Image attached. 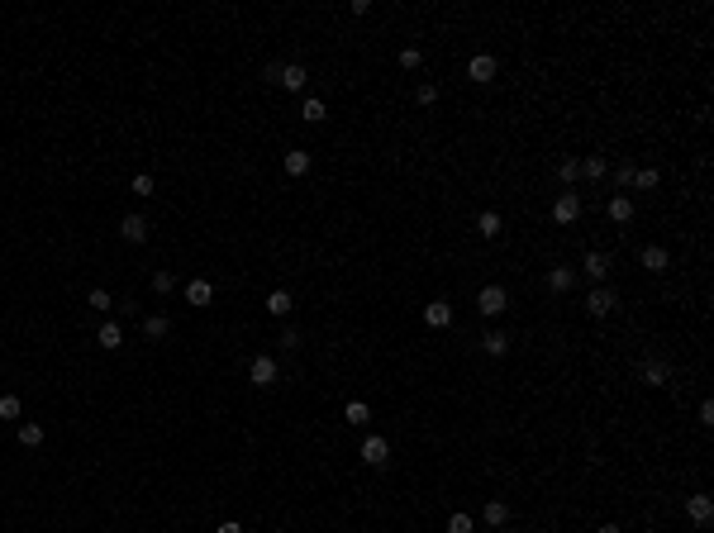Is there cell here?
I'll return each mask as SVG.
<instances>
[{"instance_id":"obj_1","label":"cell","mask_w":714,"mask_h":533,"mask_svg":"<svg viewBox=\"0 0 714 533\" xmlns=\"http://www.w3.org/2000/svg\"><path fill=\"white\" fill-rule=\"evenodd\" d=\"M476 310L486 319H500L505 310H510V296H505V286H481V296H476Z\"/></svg>"},{"instance_id":"obj_2","label":"cell","mask_w":714,"mask_h":533,"mask_svg":"<svg viewBox=\"0 0 714 533\" xmlns=\"http://www.w3.org/2000/svg\"><path fill=\"white\" fill-rule=\"evenodd\" d=\"M277 357H267V353H258L253 362H248V381L258 386V391H267V386H277Z\"/></svg>"},{"instance_id":"obj_3","label":"cell","mask_w":714,"mask_h":533,"mask_svg":"<svg viewBox=\"0 0 714 533\" xmlns=\"http://www.w3.org/2000/svg\"><path fill=\"white\" fill-rule=\"evenodd\" d=\"M615 305H619V296L610 291V286H595L591 300H586V315H591V319H610V315H615Z\"/></svg>"},{"instance_id":"obj_4","label":"cell","mask_w":714,"mask_h":533,"mask_svg":"<svg viewBox=\"0 0 714 533\" xmlns=\"http://www.w3.org/2000/svg\"><path fill=\"white\" fill-rule=\"evenodd\" d=\"M148 234H153L148 215H124L119 219V238H124V243H148Z\"/></svg>"},{"instance_id":"obj_5","label":"cell","mask_w":714,"mask_h":533,"mask_svg":"<svg viewBox=\"0 0 714 533\" xmlns=\"http://www.w3.org/2000/svg\"><path fill=\"white\" fill-rule=\"evenodd\" d=\"M553 219L557 224H576V219H581V196H576V191H562L557 205H553Z\"/></svg>"},{"instance_id":"obj_6","label":"cell","mask_w":714,"mask_h":533,"mask_svg":"<svg viewBox=\"0 0 714 533\" xmlns=\"http://www.w3.org/2000/svg\"><path fill=\"white\" fill-rule=\"evenodd\" d=\"M467 77H472L476 86H486V81H496V58H491V53H476V58L467 62Z\"/></svg>"},{"instance_id":"obj_7","label":"cell","mask_w":714,"mask_h":533,"mask_svg":"<svg viewBox=\"0 0 714 533\" xmlns=\"http://www.w3.org/2000/svg\"><path fill=\"white\" fill-rule=\"evenodd\" d=\"M686 514H691V524L705 529V524L714 519V500H710V495H686Z\"/></svg>"},{"instance_id":"obj_8","label":"cell","mask_w":714,"mask_h":533,"mask_svg":"<svg viewBox=\"0 0 714 533\" xmlns=\"http://www.w3.org/2000/svg\"><path fill=\"white\" fill-rule=\"evenodd\" d=\"M362 462H367V467H386V462H391V443H386V438H367V443H362Z\"/></svg>"},{"instance_id":"obj_9","label":"cell","mask_w":714,"mask_h":533,"mask_svg":"<svg viewBox=\"0 0 714 533\" xmlns=\"http://www.w3.org/2000/svg\"><path fill=\"white\" fill-rule=\"evenodd\" d=\"M581 272H586V277H591L595 286H605V281H610V257H605V253H586Z\"/></svg>"},{"instance_id":"obj_10","label":"cell","mask_w":714,"mask_h":533,"mask_svg":"<svg viewBox=\"0 0 714 533\" xmlns=\"http://www.w3.org/2000/svg\"><path fill=\"white\" fill-rule=\"evenodd\" d=\"M424 324H429V329H448V324H453V305H448V300L424 305Z\"/></svg>"},{"instance_id":"obj_11","label":"cell","mask_w":714,"mask_h":533,"mask_svg":"<svg viewBox=\"0 0 714 533\" xmlns=\"http://www.w3.org/2000/svg\"><path fill=\"white\" fill-rule=\"evenodd\" d=\"M643 381H648V386H667V381H672V362L648 357V362H643Z\"/></svg>"},{"instance_id":"obj_12","label":"cell","mask_w":714,"mask_h":533,"mask_svg":"<svg viewBox=\"0 0 714 533\" xmlns=\"http://www.w3.org/2000/svg\"><path fill=\"white\" fill-rule=\"evenodd\" d=\"M305 67L300 62H281V77H277V86H286V91H305Z\"/></svg>"},{"instance_id":"obj_13","label":"cell","mask_w":714,"mask_h":533,"mask_svg":"<svg viewBox=\"0 0 714 533\" xmlns=\"http://www.w3.org/2000/svg\"><path fill=\"white\" fill-rule=\"evenodd\" d=\"M167 334H172V319H167V315H148V319H143V338H148V343H158V338H167Z\"/></svg>"},{"instance_id":"obj_14","label":"cell","mask_w":714,"mask_h":533,"mask_svg":"<svg viewBox=\"0 0 714 533\" xmlns=\"http://www.w3.org/2000/svg\"><path fill=\"white\" fill-rule=\"evenodd\" d=\"M572 286H576V267H553V272H548V291L562 296V291H572Z\"/></svg>"},{"instance_id":"obj_15","label":"cell","mask_w":714,"mask_h":533,"mask_svg":"<svg viewBox=\"0 0 714 533\" xmlns=\"http://www.w3.org/2000/svg\"><path fill=\"white\" fill-rule=\"evenodd\" d=\"M481 348H486V357H505L510 353V338L500 334V329H486V334H481Z\"/></svg>"},{"instance_id":"obj_16","label":"cell","mask_w":714,"mask_h":533,"mask_svg":"<svg viewBox=\"0 0 714 533\" xmlns=\"http://www.w3.org/2000/svg\"><path fill=\"white\" fill-rule=\"evenodd\" d=\"M638 257H643V267H648V272H667V267H672V257H667V248H657V243H653V248H643Z\"/></svg>"},{"instance_id":"obj_17","label":"cell","mask_w":714,"mask_h":533,"mask_svg":"<svg viewBox=\"0 0 714 533\" xmlns=\"http://www.w3.org/2000/svg\"><path fill=\"white\" fill-rule=\"evenodd\" d=\"M291 310H296V300H291V291H272V296H267V315L286 319Z\"/></svg>"},{"instance_id":"obj_18","label":"cell","mask_w":714,"mask_h":533,"mask_svg":"<svg viewBox=\"0 0 714 533\" xmlns=\"http://www.w3.org/2000/svg\"><path fill=\"white\" fill-rule=\"evenodd\" d=\"M305 172H310V153L305 148H291L286 153V177H305Z\"/></svg>"},{"instance_id":"obj_19","label":"cell","mask_w":714,"mask_h":533,"mask_svg":"<svg viewBox=\"0 0 714 533\" xmlns=\"http://www.w3.org/2000/svg\"><path fill=\"white\" fill-rule=\"evenodd\" d=\"M186 300H191V305H210V300H215V286H210V281H186Z\"/></svg>"},{"instance_id":"obj_20","label":"cell","mask_w":714,"mask_h":533,"mask_svg":"<svg viewBox=\"0 0 714 533\" xmlns=\"http://www.w3.org/2000/svg\"><path fill=\"white\" fill-rule=\"evenodd\" d=\"M486 524H491V529H505V524H510V505H505V500H486Z\"/></svg>"},{"instance_id":"obj_21","label":"cell","mask_w":714,"mask_h":533,"mask_svg":"<svg viewBox=\"0 0 714 533\" xmlns=\"http://www.w3.org/2000/svg\"><path fill=\"white\" fill-rule=\"evenodd\" d=\"M610 219H615V224H629V219H634V200H629V196H610Z\"/></svg>"},{"instance_id":"obj_22","label":"cell","mask_w":714,"mask_h":533,"mask_svg":"<svg viewBox=\"0 0 714 533\" xmlns=\"http://www.w3.org/2000/svg\"><path fill=\"white\" fill-rule=\"evenodd\" d=\"M86 305H91V310H100V315H110V310H115V300H110V291H105V286H96V291L86 296Z\"/></svg>"},{"instance_id":"obj_23","label":"cell","mask_w":714,"mask_h":533,"mask_svg":"<svg viewBox=\"0 0 714 533\" xmlns=\"http://www.w3.org/2000/svg\"><path fill=\"white\" fill-rule=\"evenodd\" d=\"M119 343H124V334H119V324H100V348H105V353H115Z\"/></svg>"},{"instance_id":"obj_24","label":"cell","mask_w":714,"mask_h":533,"mask_svg":"<svg viewBox=\"0 0 714 533\" xmlns=\"http://www.w3.org/2000/svg\"><path fill=\"white\" fill-rule=\"evenodd\" d=\"M476 234H481V238H496L500 234V215H496V210H486V215L476 219Z\"/></svg>"},{"instance_id":"obj_25","label":"cell","mask_w":714,"mask_h":533,"mask_svg":"<svg viewBox=\"0 0 714 533\" xmlns=\"http://www.w3.org/2000/svg\"><path fill=\"white\" fill-rule=\"evenodd\" d=\"M367 419H372V410H367V405H362V400H353V405H348V410H343V424H357V429H362V424H367Z\"/></svg>"},{"instance_id":"obj_26","label":"cell","mask_w":714,"mask_h":533,"mask_svg":"<svg viewBox=\"0 0 714 533\" xmlns=\"http://www.w3.org/2000/svg\"><path fill=\"white\" fill-rule=\"evenodd\" d=\"M657 181H662V172H657V167H643V172H634V186H638V191H653Z\"/></svg>"},{"instance_id":"obj_27","label":"cell","mask_w":714,"mask_h":533,"mask_svg":"<svg viewBox=\"0 0 714 533\" xmlns=\"http://www.w3.org/2000/svg\"><path fill=\"white\" fill-rule=\"evenodd\" d=\"M20 443H24V448H39V443H43V424H20Z\"/></svg>"},{"instance_id":"obj_28","label":"cell","mask_w":714,"mask_h":533,"mask_svg":"<svg viewBox=\"0 0 714 533\" xmlns=\"http://www.w3.org/2000/svg\"><path fill=\"white\" fill-rule=\"evenodd\" d=\"M557 177H562L567 186H572V181L581 177V162H576V158H562V162H557Z\"/></svg>"},{"instance_id":"obj_29","label":"cell","mask_w":714,"mask_h":533,"mask_svg":"<svg viewBox=\"0 0 714 533\" xmlns=\"http://www.w3.org/2000/svg\"><path fill=\"white\" fill-rule=\"evenodd\" d=\"M581 177L600 181V177H605V158H586V162H581Z\"/></svg>"},{"instance_id":"obj_30","label":"cell","mask_w":714,"mask_h":533,"mask_svg":"<svg viewBox=\"0 0 714 533\" xmlns=\"http://www.w3.org/2000/svg\"><path fill=\"white\" fill-rule=\"evenodd\" d=\"M0 419H20V395H0Z\"/></svg>"},{"instance_id":"obj_31","label":"cell","mask_w":714,"mask_h":533,"mask_svg":"<svg viewBox=\"0 0 714 533\" xmlns=\"http://www.w3.org/2000/svg\"><path fill=\"white\" fill-rule=\"evenodd\" d=\"M172 286H177V277H172V272H153V291H158V296H167Z\"/></svg>"},{"instance_id":"obj_32","label":"cell","mask_w":714,"mask_h":533,"mask_svg":"<svg viewBox=\"0 0 714 533\" xmlns=\"http://www.w3.org/2000/svg\"><path fill=\"white\" fill-rule=\"evenodd\" d=\"M324 115H329V110H324V100H305V119H310V124H319Z\"/></svg>"},{"instance_id":"obj_33","label":"cell","mask_w":714,"mask_h":533,"mask_svg":"<svg viewBox=\"0 0 714 533\" xmlns=\"http://www.w3.org/2000/svg\"><path fill=\"white\" fill-rule=\"evenodd\" d=\"M448 533H472V514H453L448 519Z\"/></svg>"},{"instance_id":"obj_34","label":"cell","mask_w":714,"mask_h":533,"mask_svg":"<svg viewBox=\"0 0 714 533\" xmlns=\"http://www.w3.org/2000/svg\"><path fill=\"white\" fill-rule=\"evenodd\" d=\"M415 100H419V105H434V100H438V86H429V81H424V86L415 91Z\"/></svg>"},{"instance_id":"obj_35","label":"cell","mask_w":714,"mask_h":533,"mask_svg":"<svg viewBox=\"0 0 714 533\" xmlns=\"http://www.w3.org/2000/svg\"><path fill=\"white\" fill-rule=\"evenodd\" d=\"M400 67L415 72V67H419V48H405V53H400Z\"/></svg>"},{"instance_id":"obj_36","label":"cell","mask_w":714,"mask_h":533,"mask_svg":"<svg viewBox=\"0 0 714 533\" xmlns=\"http://www.w3.org/2000/svg\"><path fill=\"white\" fill-rule=\"evenodd\" d=\"M281 348H300V329L286 324V329H281Z\"/></svg>"},{"instance_id":"obj_37","label":"cell","mask_w":714,"mask_h":533,"mask_svg":"<svg viewBox=\"0 0 714 533\" xmlns=\"http://www.w3.org/2000/svg\"><path fill=\"white\" fill-rule=\"evenodd\" d=\"M134 196H153V177H134Z\"/></svg>"},{"instance_id":"obj_38","label":"cell","mask_w":714,"mask_h":533,"mask_svg":"<svg viewBox=\"0 0 714 533\" xmlns=\"http://www.w3.org/2000/svg\"><path fill=\"white\" fill-rule=\"evenodd\" d=\"M615 186H634V167H619V172H615Z\"/></svg>"},{"instance_id":"obj_39","label":"cell","mask_w":714,"mask_h":533,"mask_svg":"<svg viewBox=\"0 0 714 533\" xmlns=\"http://www.w3.org/2000/svg\"><path fill=\"white\" fill-rule=\"evenodd\" d=\"M700 424H705V429L714 424V405H710V400H700Z\"/></svg>"},{"instance_id":"obj_40","label":"cell","mask_w":714,"mask_h":533,"mask_svg":"<svg viewBox=\"0 0 714 533\" xmlns=\"http://www.w3.org/2000/svg\"><path fill=\"white\" fill-rule=\"evenodd\" d=\"M215 533H243V529H238V524H234V519H224V524H219V529Z\"/></svg>"},{"instance_id":"obj_41","label":"cell","mask_w":714,"mask_h":533,"mask_svg":"<svg viewBox=\"0 0 714 533\" xmlns=\"http://www.w3.org/2000/svg\"><path fill=\"white\" fill-rule=\"evenodd\" d=\"M600 533H624V529H619V524H605V529H600Z\"/></svg>"}]
</instances>
